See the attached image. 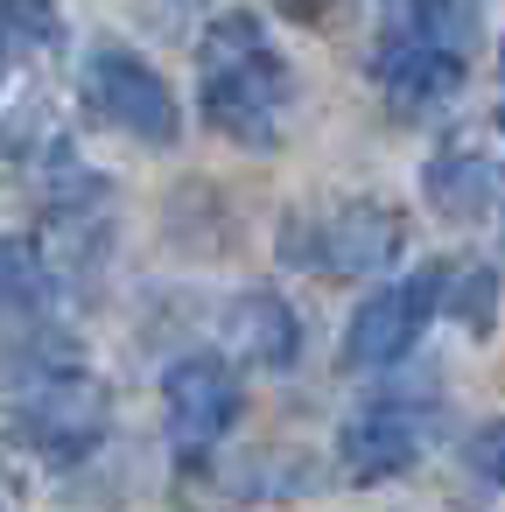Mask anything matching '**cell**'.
I'll list each match as a JSON object with an SVG mask.
<instances>
[{"mask_svg": "<svg viewBox=\"0 0 505 512\" xmlns=\"http://www.w3.org/2000/svg\"><path fill=\"white\" fill-rule=\"evenodd\" d=\"M281 106H288L281 57L260 43L253 15H225L204 36V113H211V127H225L246 148H260V141H274Z\"/></svg>", "mask_w": 505, "mask_h": 512, "instance_id": "obj_1", "label": "cell"}, {"mask_svg": "<svg viewBox=\"0 0 505 512\" xmlns=\"http://www.w3.org/2000/svg\"><path fill=\"white\" fill-rule=\"evenodd\" d=\"M85 99H92L99 120H113V127L134 134V141H155V148L176 141V99H169V85H162L141 57H127V50H92V64H85Z\"/></svg>", "mask_w": 505, "mask_h": 512, "instance_id": "obj_2", "label": "cell"}, {"mask_svg": "<svg viewBox=\"0 0 505 512\" xmlns=\"http://www.w3.org/2000/svg\"><path fill=\"white\" fill-rule=\"evenodd\" d=\"M162 393H169V435H176L183 449L218 442V435L232 428V414H239V386H232V372H225L218 358H183V365H169Z\"/></svg>", "mask_w": 505, "mask_h": 512, "instance_id": "obj_3", "label": "cell"}, {"mask_svg": "<svg viewBox=\"0 0 505 512\" xmlns=\"http://www.w3.org/2000/svg\"><path fill=\"white\" fill-rule=\"evenodd\" d=\"M435 295H442V274H421L414 288H379V295L351 316L344 358H351V365H393V358L414 344V330H421V316L435 309Z\"/></svg>", "mask_w": 505, "mask_h": 512, "instance_id": "obj_4", "label": "cell"}, {"mask_svg": "<svg viewBox=\"0 0 505 512\" xmlns=\"http://www.w3.org/2000/svg\"><path fill=\"white\" fill-rule=\"evenodd\" d=\"M372 78H379L400 106H428V99H449V92H456L463 57L442 50V43H428V36H414V29H393V36L379 43V57H372Z\"/></svg>", "mask_w": 505, "mask_h": 512, "instance_id": "obj_5", "label": "cell"}, {"mask_svg": "<svg viewBox=\"0 0 505 512\" xmlns=\"http://www.w3.org/2000/svg\"><path fill=\"white\" fill-rule=\"evenodd\" d=\"M393 246H400V218L393 211H379V204H344L330 225H323V267L330 274H372L379 260H393Z\"/></svg>", "mask_w": 505, "mask_h": 512, "instance_id": "obj_6", "label": "cell"}, {"mask_svg": "<svg viewBox=\"0 0 505 512\" xmlns=\"http://www.w3.org/2000/svg\"><path fill=\"white\" fill-rule=\"evenodd\" d=\"M414 449H421V435H414V414L407 407H365L351 428H344V463H351V477H400L407 463H414Z\"/></svg>", "mask_w": 505, "mask_h": 512, "instance_id": "obj_7", "label": "cell"}, {"mask_svg": "<svg viewBox=\"0 0 505 512\" xmlns=\"http://www.w3.org/2000/svg\"><path fill=\"white\" fill-rule=\"evenodd\" d=\"M22 428H29L43 449L78 456V449L99 435V393H92L85 379H57V386H43V393L22 407Z\"/></svg>", "mask_w": 505, "mask_h": 512, "instance_id": "obj_8", "label": "cell"}, {"mask_svg": "<svg viewBox=\"0 0 505 512\" xmlns=\"http://www.w3.org/2000/svg\"><path fill=\"white\" fill-rule=\"evenodd\" d=\"M232 351L253 358V365H288L295 358V316L274 295H246L239 316H232Z\"/></svg>", "mask_w": 505, "mask_h": 512, "instance_id": "obj_9", "label": "cell"}, {"mask_svg": "<svg viewBox=\"0 0 505 512\" xmlns=\"http://www.w3.org/2000/svg\"><path fill=\"white\" fill-rule=\"evenodd\" d=\"M484 190H491V169L470 162V155H442V162L428 169V197H435L449 218H470V211L484 204Z\"/></svg>", "mask_w": 505, "mask_h": 512, "instance_id": "obj_10", "label": "cell"}, {"mask_svg": "<svg viewBox=\"0 0 505 512\" xmlns=\"http://www.w3.org/2000/svg\"><path fill=\"white\" fill-rule=\"evenodd\" d=\"M400 29H414V36H428V43L456 50V57H463V36H470L463 0H407V22H400Z\"/></svg>", "mask_w": 505, "mask_h": 512, "instance_id": "obj_11", "label": "cell"}, {"mask_svg": "<svg viewBox=\"0 0 505 512\" xmlns=\"http://www.w3.org/2000/svg\"><path fill=\"white\" fill-rule=\"evenodd\" d=\"M0 29L15 43H50L57 36V8L50 0H0Z\"/></svg>", "mask_w": 505, "mask_h": 512, "instance_id": "obj_12", "label": "cell"}, {"mask_svg": "<svg viewBox=\"0 0 505 512\" xmlns=\"http://www.w3.org/2000/svg\"><path fill=\"white\" fill-rule=\"evenodd\" d=\"M477 470H484L491 484H505V421L477 435Z\"/></svg>", "mask_w": 505, "mask_h": 512, "instance_id": "obj_13", "label": "cell"}, {"mask_svg": "<svg viewBox=\"0 0 505 512\" xmlns=\"http://www.w3.org/2000/svg\"><path fill=\"white\" fill-rule=\"evenodd\" d=\"M22 281H29V260H22V246H8V239H0V302H8Z\"/></svg>", "mask_w": 505, "mask_h": 512, "instance_id": "obj_14", "label": "cell"}, {"mask_svg": "<svg viewBox=\"0 0 505 512\" xmlns=\"http://www.w3.org/2000/svg\"><path fill=\"white\" fill-rule=\"evenodd\" d=\"M288 8H295V15H309V22H323V8H330V0H288Z\"/></svg>", "mask_w": 505, "mask_h": 512, "instance_id": "obj_15", "label": "cell"}, {"mask_svg": "<svg viewBox=\"0 0 505 512\" xmlns=\"http://www.w3.org/2000/svg\"><path fill=\"white\" fill-rule=\"evenodd\" d=\"M498 64H505V43H498Z\"/></svg>", "mask_w": 505, "mask_h": 512, "instance_id": "obj_16", "label": "cell"}, {"mask_svg": "<svg viewBox=\"0 0 505 512\" xmlns=\"http://www.w3.org/2000/svg\"><path fill=\"white\" fill-rule=\"evenodd\" d=\"M498 127H505V113H498Z\"/></svg>", "mask_w": 505, "mask_h": 512, "instance_id": "obj_17", "label": "cell"}]
</instances>
